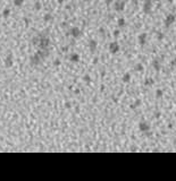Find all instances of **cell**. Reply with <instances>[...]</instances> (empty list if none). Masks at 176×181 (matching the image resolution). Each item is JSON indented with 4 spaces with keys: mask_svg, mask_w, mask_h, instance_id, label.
<instances>
[{
    "mask_svg": "<svg viewBox=\"0 0 176 181\" xmlns=\"http://www.w3.org/2000/svg\"><path fill=\"white\" fill-rule=\"evenodd\" d=\"M175 22H176V15H174V14H168L167 16H166V18H165V21H164L166 27H169Z\"/></svg>",
    "mask_w": 176,
    "mask_h": 181,
    "instance_id": "6da1fadb",
    "label": "cell"
},
{
    "mask_svg": "<svg viewBox=\"0 0 176 181\" xmlns=\"http://www.w3.org/2000/svg\"><path fill=\"white\" fill-rule=\"evenodd\" d=\"M152 10V0H146L143 4V11L144 14H150Z\"/></svg>",
    "mask_w": 176,
    "mask_h": 181,
    "instance_id": "7a4b0ae2",
    "label": "cell"
},
{
    "mask_svg": "<svg viewBox=\"0 0 176 181\" xmlns=\"http://www.w3.org/2000/svg\"><path fill=\"white\" fill-rule=\"evenodd\" d=\"M139 128H140V130L143 131V133L149 131V130H150V123L147 122V121H141V122L139 123Z\"/></svg>",
    "mask_w": 176,
    "mask_h": 181,
    "instance_id": "3957f363",
    "label": "cell"
},
{
    "mask_svg": "<svg viewBox=\"0 0 176 181\" xmlns=\"http://www.w3.org/2000/svg\"><path fill=\"white\" fill-rule=\"evenodd\" d=\"M139 43L141 45H144L147 43V34L146 33H142V34L139 35Z\"/></svg>",
    "mask_w": 176,
    "mask_h": 181,
    "instance_id": "277c9868",
    "label": "cell"
},
{
    "mask_svg": "<svg viewBox=\"0 0 176 181\" xmlns=\"http://www.w3.org/2000/svg\"><path fill=\"white\" fill-rule=\"evenodd\" d=\"M152 66H153L155 70H157V73H159V71H160V69H161V65H160V62H159L158 60H153V61H152Z\"/></svg>",
    "mask_w": 176,
    "mask_h": 181,
    "instance_id": "5b68a950",
    "label": "cell"
},
{
    "mask_svg": "<svg viewBox=\"0 0 176 181\" xmlns=\"http://www.w3.org/2000/svg\"><path fill=\"white\" fill-rule=\"evenodd\" d=\"M119 50V45L115 42V43H111L110 44V51L112 52V53H116L117 51Z\"/></svg>",
    "mask_w": 176,
    "mask_h": 181,
    "instance_id": "8992f818",
    "label": "cell"
},
{
    "mask_svg": "<svg viewBox=\"0 0 176 181\" xmlns=\"http://www.w3.org/2000/svg\"><path fill=\"white\" fill-rule=\"evenodd\" d=\"M124 7H125L124 2H116V4H115V9H116L117 11H122V10L124 9Z\"/></svg>",
    "mask_w": 176,
    "mask_h": 181,
    "instance_id": "52a82bcc",
    "label": "cell"
},
{
    "mask_svg": "<svg viewBox=\"0 0 176 181\" xmlns=\"http://www.w3.org/2000/svg\"><path fill=\"white\" fill-rule=\"evenodd\" d=\"M163 95H164V90L161 88H158L156 90V99H161Z\"/></svg>",
    "mask_w": 176,
    "mask_h": 181,
    "instance_id": "ba28073f",
    "label": "cell"
},
{
    "mask_svg": "<svg viewBox=\"0 0 176 181\" xmlns=\"http://www.w3.org/2000/svg\"><path fill=\"white\" fill-rule=\"evenodd\" d=\"M153 84H155L153 78H148V79H146V82H144V85H147V86H151V85H153Z\"/></svg>",
    "mask_w": 176,
    "mask_h": 181,
    "instance_id": "9c48e42d",
    "label": "cell"
},
{
    "mask_svg": "<svg viewBox=\"0 0 176 181\" xmlns=\"http://www.w3.org/2000/svg\"><path fill=\"white\" fill-rule=\"evenodd\" d=\"M131 80V75L129 74H125L124 77H123V82L124 83H129Z\"/></svg>",
    "mask_w": 176,
    "mask_h": 181,
    "instance_id": "30bf717a",
    "label": "cell"
},
{
    "mask_svg": "<svg viewBox=\"0 0 176 181\" xmlns=\"http://www.w3.org/2000/svg\"><path fill=\"white\" fill-rule=\"evenodd\" d=\"M143 65L142 64H136V66H135V70L136 71H143Z\"/></svg>",
    "mask_w": 176,
    "mask_h": 181,
    "instance_id": "8fae6325",
    "label": "cell"
},
{
    "mask_svg": "<svg viewBox=\"0 0 176 181\" xmlns=\"http://www.w3.org/2000/svg\"><path fill=\"white\" fill-rule=\"evenodd\" d=\"M164 36H165V35H164V33H161V32H158V33H157V39H158L159 41L164 40Z\"/></svg>",
    "mask_w": 176,
    "mask_h": 181,
    "instance_id": "7c38bea8",
    "label": "cell"
},
{
    "mask_svg": "<svg viewBox=\"0 0 176 181\" xmlns=\"http://www.w3.org/2000/svg\"><path fill=\"white\" fill-rule=\"evenodd\" d=\"M125 24V19L124 18H120V19H118V25L119 26H124Z\"/></svg>",
    "mask_w": 176,
    "mask_h": 181,
    "instance_id": "4fadbf2b",
    "label": "cell"
},
{
    "mask_svg": "<svg viewBox=\"0 0 176 181\" xmlns=\"http://www.w3.org/2000/svg\"><path fill=\"white\" fill-rule=\"evenodd\" d=\"M140 104H141V101H140V100H137L136 102H135V104H134V105H132V108H135V106H137V105H140Z\"/></svg>",
    "mask_w": 176,
    "mask_h": 181,
    "instance_id": "5bb4252c",
    "label": "cell"
},
{
    "mask_svg": "<svg viewBox=\"0 0 176 181\" xmlns=\"http://www.w3.org/2000/svg\"><path fill=\"white\" fill-rule=\"evenodd\" d=\"M160 117H161V113L159 112H155V118H157V119H159V118H160Z\"/></svg>",
    "mask_w": 176,
    "mask_h": 181,
    "instance_id": "9a60e30c",
    "label": "cell"
},
{
    "mask_svg": "<svg viewBox=\"0 0 176 181\" xmlns=\"http://www.w3.org/2000/svg\"><path fill=\"white\" fill-rule=\"evenodd\" d=\"M170 66L172 67H174V66H176V59H174V60L170 61Z\"/></svg>",
    "mask_w": 176,
    "mask_h": 181,
    "instance_id": "2e32d148",
    "label": "cell"
},
{
    "mask_svg": "<svg viewBox=\"0 0 176 181\" xmlns=\"http://www.w3.org/2000/svg\"><path fill=\"white\" fill-rule=\"evenodd\" d=\"M166 1H167V2H169V4H172V2H174L175 0H166Z\"/></svg>",
    "mask_w": 176,
    "mask_h": 181,
    "instance_id": "e0dca14e",
    "label": "cell"
},
{
    "mask_svg": "<svg viewBox=\"0 0 176 181\" xmlns=\"http://www.w3.org/2000/svg\"><path fill=\"white\" fill-rule=\"evenodd\" d=\"M168 128H169V129H172V128H173V126H172V123H169V125H168Z\"/></svg>",
    "mask_w": 176,
    "mask_h": 181,
    "instance_id": "ac0fdd59",
    "label": "cell"
},
{
    "mask_svg": "<svg viewBox=\"0 0 176 181\" xmlns=\"http://www.w3.org/2000/svg\"><path fill=\"white\" fill-rule=\"evenodd\" d=\"M118 34H119V32H118V31H115V35H116V36H117V35H118Z\"/></svg>",
    "mask_w": 176,
    "mask_h": 181,
    "instance_id": "d6986e66",
    "label": "cell"
}]
</instances>
